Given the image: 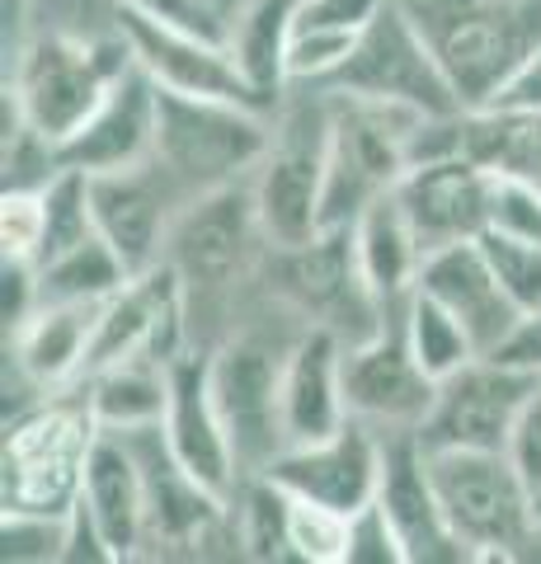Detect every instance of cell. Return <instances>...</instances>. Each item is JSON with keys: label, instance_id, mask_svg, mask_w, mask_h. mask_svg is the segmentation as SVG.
<instances>
[{"label": "cell", "instance_id": "cell-1", "mask_svg": "<svg viewBox=\"0 0 541 564\" xmlns=\"http://www.w3.org/2000/svg\"><path fill=\"white\" fill-rule=\"evenodd\" d=\"M99 437V419L85 400V386L47 391L6 423L0 452V513L72 518L85 489V466Z\"/></svg>", "mask_w": 541, "mask_h": 564}, {"label": "cell", "instance_id": "cell-2", "mask_svg": "<svg viewBox=\"0 0 541 564\" xmlns=\"http://www.w3.org/2000/svg\"><path fill=\"white\" fill-rule=\"evenodd\" d=\"M132 47L123 29H109L104 39H80V33H33V39L6 62V90L20 99L29 128L62 147L66 137L85 128L109 85L132 66Z\"/></svg>", "mask_w": 541, "mask_h": 564}, {"label": "cell", "instance_id": "cell-3", "mask_svg": "<svg viewBox=\"0 0 541 564\" xmlns=\"http://www.w3.org/2000/svg\"><path fill=\"white\" fill-rule=\"evenodd\" d=\"M429 39L466 109H485L541 43V0H396Z\"/></svg>", "mask_w": 541, "mask_h": 564}, {"label": "cell", "instance_id": "cell-4", "mask_svg": "<svg viewBox=\"0 0 541 564\" xmlns=\"http://www.w3.org/2000/svg\"><path fill=\"white\" fill-rule=\"evenodd\" d=\"M161 85V80H155ZM273 141V113L250 109L236 99L180 95L161 85V132H155V161L188 198L207 188L250 180Z\"/></svg>", "mask_w": 541, "mask_h": 564}, {"label": "cell", "instance_id": "cell-5", "mask_svg": "<svg viewBox=\"0 0 541 564\" xmlns=\"http://www.w3.org/2000/svg\"><path fill=\"white\" fill-rule=\"evenodd\" d=\"M443 513L470 560H509L537 536L532 489L509 452L424 447Z\"/></svg>", "mask_w": 541, "mask_h": 564}, {"label": "cell", "instance_id": "cell-6", "mask_svg": "<svg viewBox=\"0 0 541 564\" xmlns=\"http://www.w3.org/2000/svg\"><path fill=\"white\" fill-rule=\"evenodd\" d=\"M306 99L278 104L273 113V141L255 170V203L264 221L269 245H302L321 231L325 207V170H329V95L311 85Z\"/></svg>", "mask_w": 541, "mask_h": 564}, {"label": "cell", "instance_id": "cell-7", "mask_svg": "<svg viewBox=\"0 0 541 564\" xmlns=\"http://www.w3.org/2000/svg\"><path fill=\"white\" fill-rule=\"evenodd\" d=\"M311 90H316V85H311ZM321 90L410 104L419 113H462L466 109L462 95L452 90L443 62L433 57L429 39L419 33V24L396 6V0L363 29L358 47L348 52V62L321 85Z\"/></svg>", "mask_w": 541, "mask_h": 564}, {"label": "cell", "instance_id": "cell-8", "mask_svg": "<svg viewBox=\"0 0 541 564\" xmlns=\"http://www.w3.org/2000/svg\"><path fill=\"white\" fill-rule=\"evenodd\" d=\"M255 250H269L255 203V174L221 188H207L180 207L165 240V263H174L188 292H221L250 273Z\"/></svg>", "mask_w": 541, "mask_h": 564}, {"label": "cell", "instance_id": "cell-9", "mask_svg": "<svg viewBox=\"0 0 541 564\" xmlns=\"http://www.w3.org/2000/svg\"><path fill=\"white\" fill-rule=\"evenodd\" d=\"M541 372H528L499 352H480L462 372L439 381L429 419L419 423L424 447H480V452H509L518 419L537 395Z\"/></svg>", "mask_w": 541, "mask_h": 564}, {"label": "cell", "instance_id": "cell-10", "mask_svg": "<svg viewBox=\"0 0 541 564\" xmlns=\"http://www.w3.org/2000/svg\"><path fill=\"white\" fill-rule=\"evenodd\" d=\"M283 362L288 348H273L259 334H236L213 352V391L236 443V462L246 475H264L269 462L288 447L283 437Z\"/></svg>", "mask_w": 541, "mask_h": 564}, {"label": "cell", "instance_id": "cell-11", "mask_svg": "<svg viewBox=\"0 0 541 564\" xmlns=\"http://www.w3.org/2000/svg\"><path fill=\"white\" fill-rule=\"evenodd\" d=\"M344 400L348 419H363L381 433H419V423L429 419L439 381L410 352L400 306L387 311V321L372 334L344 348Z\"/></svg>", "mask_w": 541, "mask_h": 564}, {"label": "cell", "instance_id": "cell-12", "mask_svg": "<svg viewBox=\"0 0 541 564\" xmlns=\"http://www.w3.org/2000/svg\"><path fill=\"white\" fill-rule=\"evenodd\" d=\"M264 263L273 278V296H283L306 321L335 325L339 334L348 315H368L372 325L387 321V306L363 288L348 226H325V231H316L302 245H269Z\"/></svg>", "mask_w": 541, "mask_h": 564}, {"label": "cell", "instance_id": "cell-13", "mask_svg": "<svg viewBox=\"0 0 541 564\" xmlns=\"http://www.w3.org/2000/svg\"><path fill=\"white\" fill-rule=\"evenodd\" d=\"M188 193L174 184V174L161 161L90 174V207H95V231L109 250L123 259V269L137 278L165 263L170 226L180 217Z\"/></svg>", "mask_w": 541, "mask_h": 564}, {"label": "cell", "instance_id": "cell-14", "mask_svg": "<svg viewBox=\"0 0 541 564\" xmlns=\"http://www.w3.org/2000/svg\"><path fill=\"white\" fill-rule=\"evenodd\" d=\"M381 456H387L381 429H372L363 419H348L339 433L321 437V443L283 447L264 475L273 485H283L292 499H311V503H325L335 513L354 518L377 499Z\"/></svg>", "mask_w": 541, "mask_h": 564}, {"label": "cell", "instance_id": "cell-15", "mask_svg": "<svg viewBox=\"0 0 541 564\" xmlns=\"http://www.w3.org/2000/svg\"><path fill=\"white\" fill-rule=\"evenodd\" d=\"M165 443L170 452L184 462V470L198 485H207L217 499L231 503L246 470L236 462V443L226 433V419L217 410V391H213V352L184 348L170 362V404H165Z\"/></svg>", "mask_w": 541, "mask_h": 564}, {"label": "cell", "instance_id": "cell-16", "mask_svg": "<svg viewBox=\"0 0 541 564\" xmlns=\"http://www.w3.org/2000/svg\"><path fill=\"white\" fill-rule=\"evenodd\" d=\"M113 24L123 29L132 57L142 62L165 90L236 99V104H250V109L278 113V104H269L246 80V70L236 66L231 47L221 39H207V33H194V29H174V24L147 20V14H132V10H118V6H113Z\"/></svg>", "mask_w": 541, "mask_h": 564}, {"label": "cell", "instance_id": "cell-17", "mask_svg": "<svg viewBox=\"0 0 541 564\" xmlns=\"http://www.w3.org/2000/svg\"><path fill=\"white\" fill-rule=\"evenodd\" d=\"M396 198L405 207L410 226L419 231V245L480 240L490 231V198H495V170H485L476 155H443V161L410 165L396 184Z\"/></svg>", "mask_w": 541, "mask_h": 564}, {"label": "cell", "instance_id": "cell-18", "mask_svg": "<svg viewBox=\"0 0 541 564\" xmlns=\"http://www.w3.org/2000/svg\"><path fill=\"white\" fill-rule=\"evenodd\" d=\"M155 132H161V85L142 62H132L109 85L99 109L85 118V128L62 141L57 155L62 165L85 174L132 170L155 161Z\"/></svg>", "mask_w": 541, "mask_h": 564}, {"label": "cell", "instance_id": "cell-19", "mask_svg": "<svg viewBox=\"0 0 541 564\" xmlns=\"http://www.w3.org/2000/svg\"><path fill=\"white\" fill-rule=\"evenodd\" d=\"M381 437H387V456H381L377 503L387 508V518L396 522V532L410 551V564L470 560L443 513V499H439V485H433L429 452L419 443V433H381Z\"/></svg>", "mask_w": 541, "mask_h": 564}, {"label": "cell", "instance_id": "cell-20", "mask_svg": "<svg viewBox=\"0 0 541 564\" xmlns=\"http://www.w3.org/2000/svg\"><path fill=\"white\" fill-rule=\"evenodd\" d=\"M414 288L429 292L433 302L457 315L480 352H499L513 339V329L522 325V311L509 302V292L499 288L480 240H457V245L429 250L424 263H419Z\"/></svg>", "mask_w": 541, "mask_h": 564}, {"label": "cell", "instance_id": "cell-21", "mask_svg": "<svg viewBox=\"0 0 541 564\" xmlns=\"http://www.w3.org/2000/svg\"><path fill=\"white\" fill-rule=\"evenodd\" d=\"M344 334L335 325H306L283 362V437L288 447L321 443L348 423L344 400Z\"/></svg>", "mask_w": 541, "mask_h": 564}, {"label": "cell", "instance_id": "cell-22", "mask_svg": "<svg viewBox=\"0 0 541 564\" xmlns=\"http://www.w3.org/2000/svg\"><path fill=\"white\" fill-rule=\"evenodd\" d=\"M80 503L95 518L104 541H109L113 560L147 555V480L123 433L99 429L90 447V466H85Z\"/></svg>", "mask_w": 541, "mask_h": 564}, {"label": "cell", "instance_id": "cell-23", "mask_svg": "<svg viewBox=\"0 0 541 564\" xmlns=\"http://www.w3.org/2000/svg\"><path fill=\"white\" fill-rule=\"evenodd\" d=\"M104 302H43L10 334V358L33 391H66L80 386L90 358L95 321Z\"/></svg>", "mask_w": 541, "mask_h": 564}, {"label": "cell", "instance_id": "cell-24", "mask_svg": "<svg viewBox=\"0 0 541 564\" xmlns=\"http://www.w3.org/2000/svg\"><path fill=\"white\" fill-rule=\"evenodd\" d=\"M348 231H354V254H358L363 288H368L387 311L405 306L414 282H419L424 245H419V231L410 226L405 207H400V198H396V188L363 207L358 221L348 226Z\"/></svg>", "mask_w": 541, "mask_h": 564}, {"label": "cell", "instance_id": "cell-25", "mask_svg": "<svg viewBox=\"0 0 541 564\" xmlns=\"http://www.w3.org/2000/svg\"><path fill=\"white\" fill-rule=\"evenodd\" d=\"M296 10L302 0H246L226 20V47L269 104H283L288 95V47L296 33Z\"/></svg>", "mask_w": 541, "mask_h": 564}, {"label": "cell", "instance_id": "cell-26", "mask_svg": "<svg viewBox=\"0 0 541 564\" xmlns=\"http://www.w3.org/2000/svg\"><path fill=\"white\" fill-rule=\"evenodd\" d=\"M85 400L99 419V429L128 433V429H151L165 419L170 404V367L155 358H128L104 372L85 377Z\"/></svg>", "mask_w": 541, "mask_h": 564}, {"label": "cell", "instance_id": "cell-27", "mask_svg": "<svg viewBox=\"0 0 541 564\" xmlns=\"http://www.w3.org/2000/svg\"><path fill=\"white\" fill-rule=\"evenodd\" d=\"M128 278L132 273L123 269V259L99 236H90L39 263V306L43 302H109Z\"/></svg>", "mask_w": 541, "mask_h": 564}, {"label": "cell", "instance_id": "cell-28", "mask_svg": "<svg viewBox=\"0 0 541 564\" xmlns=\"http://www.w3.org/2000/svg\"><path fill=\"white\" fill-rule=\"evenodd\" d=\"M400 325H405L410 352L433 381H447L452 372H462L466 362L480 358V348L466 334V325L447 306L433 302L429 292H419V288L410 292V302L400 306Z\"/></svg>", "mask_w": 541, "mask_h": 564}, {"label": "cell", "instance_id": "cell-29", "mask_svg": "<svg viewBox=\"0 0 541 564\" xmlns=\"http://www.w3.org/2000/svg\"><path fill=\"white\" fill-rule=\"evenodd\" d=\"M288 560L348 564V518L335 513V508H325V503L292 499L288 494Z\"/></svg>", "mask_w": 541, "mask_h": 564}, {"label": "cell", "instance_id": "cell-30", "mask_svg": "<svg viewBox=\"0 0 541 564\" xmlns=\"http://www.w3.org/2000/svg\"><path fill=\"white\" fill-rule=\"evenodd\" d=\"M480 250H485V259H490L499 288L509 292V302L522 315H537L541 311V240L495 231L490 226V231L480 236Z\"/></svg>", "mask_w": 541, "mask_h": 564}, {"label": "cell", "instance_id": "cell-31", "mask_svg": "<svg viewBox=\"0 0 541 564\" xmlns=\"http://www.w3.org/2000/svg\"><path fill=\"white\" fill-rule=\"evenodd\" d=\"M358 39H363V33L296 24L292 47H288V90H292V85H316V90H321V85L348 62V52L358 47Z\"/></svg>", "mask_w": 541, "mask_h": 564}, {"label": "cell", "instance_id": "cell-32", "mask_svg": "<svg viewBox=\"0 0 541 564\" xmlns=\"http://www.w3.org/2000/svg\"><path fill=\"white\" fill-rule=\"evenodd\" d=\"M62 555H66V518L0 513V560L6 564H43Z\"/></svg>", "mask_w": 541, "mask_h": 564}, {"label": "cell", "instance_id": "cell-33", "mask_svg": "<svg viewBox=\"0 0 541 564\" xmlns=\"http://www.w3.org/2000/svg\"><path fill=\"white\" fill-rule=\"evenodd\" d=\"M43 254V188H6L0 198V259Z\"/></svg>", "mask_w": 541, "mask_h": 564}, {"label": "cell", "instance_id": "cell-34", "mask_svg": "<svg viewBox=\"0 0 541 564\" xmlns=\"http://www.w3.org/2000/svg\"><path fill=\"white\" fill-rule=\"evenodd\" d=\"M348 564H410L405 541L377 499L348 518Z\"/></svg>", "mask_w": 541, "mask_h": 564}, {"label": "cell", "instance_id": "cell-35", "mask_svg": "<svg viewBox=\"0 0 541 564\" xmlns=\"http://www.w3.org/2000/svg\"><path fill=\"white\" fill-rule=\"evenodd\" d=\"M490 226L541 240V184L522 174H495V198H490Z\"/></svg>", "mask_w": 541, "mask_h": 564}, {"label": "cell", "instance_id": "cell-36", "mask_svg": "<svg viewBox=\"0 0 541 564\" xmlns=\"http://www.w3.org/2000/svg\"><path fill=\"white\" fill-rule=\"evenodd\" d=\"M109 6L147 14V20H161V24H174V29H194V33H207V39L226 43V20L207 6V0H109Z\"/></svg>", "mask_w": 541, "mask_h": 564}, {"label": "cell", "instance_id": "cell-37", "mask_svg": "<svg viewBox=\"0 0 541 564\" xmlns=\"http://www.w3.org/2000/svg\"><path fill=\"white\" fill-rule=\"evenodd\" d=\"M33 311H39V263L6 259L0 263V315H6V334L20 329Z\"/></svg>", "mask_w": 541, "mask_h": 564}, {"label": "cell", "instance_id": "cell-38", "mask_svg": "<svg viewBox=\"0 0 541 564\" xmlns=\"http://www.w3.org/2000/svg\"><path fill=\"white\" fill-rule=\"evenodd\" d=\"M509 456L518 462L522 480H528V489H532V518H537V532H541V386H537V395L528 400V410H522V419H518Z\"/></svg>", "mask_w": 541, "mask_h": 564}, {"label": "cell", "instance_id": "cell-39", "mask_svg": "<svg viewBox=\"0 0 541 564\" xmlns=\"http://www.w3.org/2000/svg\"><path fill=\"white\" fill-rule=\"evenodd\" d=\"M387 6H391V0H302V10H296V24L363 33Z\"/></svg>", "mask_w": 541, "mask_h": 564}, {"label": "cell", "instance_id": "cell-40", "mask_svg": "<svg viewBox=\"0 0 541 564\" xmlns=\"http://www.w3.org/2000/svg\"><path fill=\"white\" fill-rule=\"evenodd\" d=\"M485 109H509V113H541V43L518 62V70L495 90Z\"/></svg>", "mask_w": 541, "mask_h": 564}, {"label": "cell", "instance_id": "cell-41", "mask_svg": "<svg viewBox=\"0 0 541 564\" xmlns=\"http://www.w3.org/2000/svg\"><path fill=\"white\" fill-rule=\"evenodd\" d=\"M499 358L528 367V372H541V311L537 315H522V325L513 329V339L499 348Z\"/></svg>", "mask_w": 541, "mask_h": 564}, {"label": "cell", "instance_id": "cell-42", "mask_svg": "<svg viewBox=\"0 0 541 564\" xmlns=\"http://www.w3.org/2000/svg\"><path fill=\"white\" fill-rule=\"evenodd\" d=\"M24 24H29V0H6V62L29 43Z\"/></svg>", "mask_w": 541, "mask_h": 564}, {"label": "cell", "instance_id": "cell-43", "mask_svg": "<svg viewBox=\"0 0 541 564\" xmlns=\"http://www.w3.org/2000/svg\"><path fill=\"white\" fill-rule=\"evenodd\" d=\"M207 6H213V10L221 14V20H231V14H236L240 6H246V0H207Z\"/></svg>", "mask_w": 541, "mask_h": 564}, {"label": "cell", "instance_id": "cell-44", "mask_svg": "<svg viewBox=\"0 0 541 564\" xmlns=\"http://www.w3.org/2000/svg\"><path fill=\"white\" fill-rule=\"evenodd\" d=\"M513 6H528V0H513Z\"/></svg>", "mask_w": 541, "mask_h": 564}]
</instances>
